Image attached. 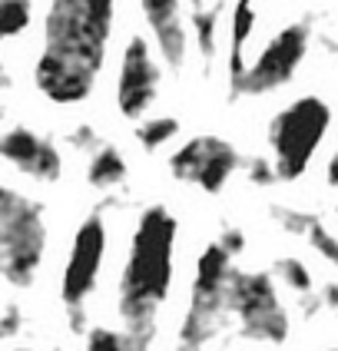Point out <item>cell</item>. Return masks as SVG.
I'll use <instances>...</instances> for the list:
<instances>
[{"label":"cell","mask_w":338,"mask_h":351,"mask_svg":"<svg viewBox=\"0 0 338 351\" xmlns=\"http://www.w3.org/2000/svg\"><path fill=\"white\" fill-rule=\"evenodd\" d=\"M117 0H50L34 86L57 106L86 103L97 90L113 34Z\"/></svg>","instance_id":"1"},{"label":"cell","mask_w":338,"mask_h":351,"mask_svg":"<svg viewBox=\"0 0 338 351\" xmlns=\"http://www.w3.org/2000/svg\"><path fill=\"white\" fill-rule=\"evenodd\" d=\"M179 222L166 206H146L136 219L130 252L119 272V318L126 332L146 341L156 338L159 308L173 289V255H176Z\"/></svg>","instance_id":"2"},{"label":"cell","mask_w":338,"mask_h":351,"mask_svg":"<svg viewBox=\"0 0 338 351\" xmlns=\"http://www.w3.org/2000/svg\"><path fill=\"white\" fill-rule=\"evenodd\" d=\"M232 275H236V255L219 239L199 252L189 289V308L176 332V351H202L219 338V332L226 328V318L232 315L229 305Z\"/></svg>","instance_id":"3"},{"label":"cell","mask_w":338,"mask_h":351,"mask_svg":"<svg viewBox=\"0 0 338 351\" xmlns=\"http://www.w3.org/2000/svg\"><path fill=\"white\" fill-rule=\"evenodd\" d=\"M47 258V215L14 186L0 189V275L10 289L34 285Z\"/></svg>","instance_id":"4"},{"label":"cell","mask_w":338,"mask_h":351,"mask_svg":"<svg viewBox=\"0 0 338 351\" xmlns=\"http://www.w3.org/2000/svg\"><path fill=\"white\" fill-rule=\"evenodd\" d=\"M328 130H332V106L315 93H305L289 106H282L265 130V143L278 179L285 182L302 179L305 169L312 166L318 146L328 136Z\"/></svg>","instance_id":"5"},{"label":"cell","mask_w":338,"mask_h":351,"mask_svg":"<svg viewBox=\"0 0 338 351\" xmlns=\"http://www.w3.org/2000/svg\"><path fill=\"white\" fill-rule=\"evenodd\" d=\"M106 242H110L106 219L97 209L77 226L70 252H67V265H63V275H60V298H63V308H67V318H70L73 332H90L86 328V302H90V295L97 292L99 285Z\"/></svg>","instance_id":"6"},{"label":"cell","mask_w":338,"mask_h":351,"mask_svg":"<svg viewBox=\"0 0 338 351\" xmlns=\"http://www.w3.org/2000/svg\"><path fill=\"white\" fill-rule=\"evenodd\" d=\"M232 318L239 322V335L258 345H285L292 335V318L278 298L276 272H239L232 275L229 292Z\"/></svg>","instance_id":"7"},{"label":"cell","mask_w":338,"mask_h":351,"mask_svg":"<svg viewBox=\"0 0 338 351\" xmlns=\"http://www.w3.org/2000/svg\"><path fill=\"white\" fill-rule=\"evenodd\" d=\"M309 47H312V27L305 20L285 23L249 63L239 97H265V93H276L278 86L292 83L298 66L309 57Z\"/></svg>","instance_id":"8"},{"label":"cell","mask_w":338,"mask_h":351,"mask_svg":"<svg viewBox=\"0 0 338 351\" xmlns=\"http://www.w3.org/2000/svg\"><path fill=\"white\" fill-rule=\"evenodd\" d=\"M242 156L239 149L222 136H193L169 156V173L179 182H189L206 195H219L229 179L239 173Z\"/></svg>","instance_id":"9"},{"label":"cell","mask_w":338,"mask_h":351,"mask_svg":"<svg viewBox=\"0 0 338 351\" xmlns=\"http://www.w3.org/2000/svg\"><path fill=\"white\" fill-rule=\"evenodd\" d=\"M159 83H162V70H159L149 40L133 34L123 47L119 57V73H117V106L126 119L146 117V110L156 103Z\"/></svg>","instance_id":"10"},{"label":"cell","mask_w":338,"mask_h":351,"mask_svg":"<svg viewBox=\"0 0 338 351\" xmlns=\"http://www.w3.org/2000/svg\"><path fill=\"white\" fill-rule=\"evenodd\" d=\"M0 156L7 166H14L17 173L30 176L37 182H57L63 176V156H60L57 143L43 136L37 130H30L27 123L7 126L0 136Z\"/></svg>","instance_id":"11"},{"label":"cell","mask_w":338,"mask_h":351,"mask_svg":"<svg viewBox=\"0 0 338 351\" xmlns=\"http://www.w3.org/2000/svg\"><path fill=\"white\" fill-rule=\"evenodd\" d=\"M182 3L186 0H139L143 20L149 23L153 40H156V47H159V60L173 73H182L186 70V57H189V37H186Z\"/></svg>","instance_id":"12"},{"label":"cell","mask_w":338,"mask_h":351,"mask_svg":"<svg viewBox=\"0 0 338 351\" xmlns=\"http://www.w3.org/2000/svg\"><path fill=\"white\" fill-rule=\"evenodd\" d=\"M256 30V0H236L229 14V53H226V77H229V99H239L242 80L249 73L245 47Z\"/></svg>","instance_id":"13"},{"label":"cell","mask_w":338,"mask_h":351,"mask_svg":"<svg viewBox=\"0 0 338 351\" xmlns=\"http://www.w3.org/2000/svg\"><path fill=\"white\" fill-rule=\"evenodd\" d=\"M126 159L119 153L113 143H103L99 149H93V156L86 162V182H90V189H97V193H113L119 189L123 182H126Z\"/></svg>","instance_id":"14"},{"label":"cell","mask_w":338,"mask_h":351,"mask_svg":"<svg viewBox=\"0 0 338 351\" xmlns=\"http://www.w3.org/2000/svg\"><path fill=\"white\" fill-rule=\"evenodd\" d=\"M86 351H149V341L126 328L119 332V328L97 325L86 332Z\"/></svg>","instance_id":"15"},{"label":"cell","mask_w":338,"mask_h":351,"mask_svg":"<svg viewBox=\"0 0 338 351\" xmlns=\"http://www.w3.org/2000/svg\"><path fill=\"white\" fill-rule=\"evenodd\" d=\"M179 136V119L162 113V117H149L136 126V143L146 153H159L166 143H173Z\"/></svg>","instance_id":"16"},{"label":"cell","mask_w":338,"mask_h":351,"mask_svg":"<svg viewBox=\"0 0 338 351\" xmlns=\"http://www.w3.org/2000/svg\"><path fill=\"white\" fill-rule=\"evenodd\" d=\"M276 275H278V282H282L292 295H298V298H305V302H309V298L315 295V278H312L309 265H305L302 258H292V255L278 258Z\"/></svg>","instance_id":"17"},{"label":"cell","mask_w":338,"mask_h":351,"mask_svg":"<svg viewBox=\"0 0 338 351\" xmlns=\"http://www.w3.org/2000/svg\"><path fill=\"white\" fill-rule=\"evenodd\" d=\"M34 20V0H0V37H20Z\"/></svg>","instance_id":"18"},{"label":"cell","mask_w":338,"mask_h":351,"mask_svg":"<svg viewBox=\"0 0 338 351\" xmlns=\"http://www.w3.org/2000/svg\"><path fill=\"white\" fill-rule=\"evenodd\" d=\"M305 239L312 242V249H315V252L322 255L328 265H335V269H338V235L332 232V229H325V226H322V219H318L315 226L309 229V235H305Z\"/></svg>","instance_id":"19"},{"label":"cell","mask_w":338,"mask_h":351,"mask_svg":"<svg viewBox=\"0 0 338 351\" xmlns=\"http://www.w3.org/2000/svg\"><path fill=\"white\" fill-rule=\"evenodd\" d=\"M272 215L278 219V226H282L285 232H295V235H309V229L318 222V215L298 213V209H289V206H276Z\"/></svg>","instance_id":"20"},{"label":"cell","mask_w":338,"mask_h":351,"mask_svg":"<svg viewBox=\"0 0 338 351\" xmlns=\"http://www.w3.org/2000/svg\"><path fill=\"white\" fill-rule=\"evenodd\" d=\"M20 328H23V312H20L17 302H7V305H3V312H0V338H3V341H10Z\"/></svg>","instance_id":"21"},{"label":"cell","mask_w":338,"mask_h":351,"mask_svg":"<svg viewBox=\"0 0 338 351\" xmlns=\"http://www.w3.org/2000/svg\"><path fill=\"white\" fill-rule=\"evenodd\" d=\"M70 146L83 149V153H93V149L103 146V139H99V133L90 123H80V126H73V133H70Z\"/></svg>","instance_id":"22"},{"label":"cell","mask_w":338,"mask_h":351,"mask_svg":"<svg viewBox=\"0 0 338 351\" xmlns=\"http://www.w3.org/2000/svg\"><path fill=\"white\" fill-rule=\"evenodd\" d=\"M245 176H249V182H256V186H272L278 179L276 173V162L269 159H249V169H245Z\"/></svg>","instance_id":"23"},{"label":"cell","mask_w":338,"mask_h":351,"mask_svg":"<svg viewBox=\"0 0 338 351\" xmlns=\"http://www.w3.org/2000/svg\"><path fill=\"white\" fill-rule=\"evenodd\" d=\"M219 242H222V245H226L232 255H242V249H245V232H242V229H236V226H229V229H222Z\"/></svg>","instance_id":"24"},{"label":"cell","mask_w":338,"mask_h":351,"mask_svg":"<svg viewBox=\"0 0 338 351\" xmlns=\"http://www.w3.org/2000/svg\"><path fill=\"white\" fill-rule=\"evenodd\" d=\"M318 302H322L325 308H338V282H325V285L318 289Z\"/></svg>","instance_id":"25"},{"label":"cell","mask_w":338,"mask_h":351,"mask_svg":"<svg viewBox=\"0 0 338 351\" xmlns=\"http://www.w3.org/2000/svg\"><path fill=\"white\" fill-rule=\"evenodd\" d=\"M325 182H328V189H338V146H335V153L328 156V166H325Z\"/></svg>","instance_id":"26"},{"label":"cell","mask_w":338,"mask_h":351,"mask_svg":"<svg viewBox=\"0 0 338 351\" xmlns=\"http://www.w3.org/2000/svg\"><path fill=\"white\" fill-rule=\"evenodd\" d=\"M7 351H34V348H7Z\"/></svg>","instance_id":"27"},{"label":"cell","mask_w":338,"mask_h":351,"mask_svg":"<svg viewBox=\"0 0 338 351\" xmlns=\"http://www.w3.org/2000/svg\"><path fill=\"white\" fill-rule=\"evenodd\" d=\"M325 351H338V348H325Z\"/></svg>","instance_id":"28"},{"label":"cell","mask_w":338,"mask_h":351,"mask_svg":"<svg viewBox=\"0 0 338 351\" xmlns=\"http://www.w3.org/2000/svg\"><path fill=\"white\" fill-rule=\"evenodd\" d=\"M335 213H338V209H335Z\"/></svg>","instance_id":"29"}]
</instances>
